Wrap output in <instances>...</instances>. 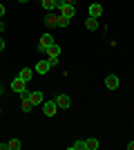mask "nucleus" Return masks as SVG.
Instances as JSON below:
<instances>
[{"label":"nucleus","instance_id":"obj_11","mask_svg":"<svg viewBox=\"0 0 134 150\" xmlns=\"http://www.w3.org/2000/svg\"><path fill=\"white\" fill-rule=\"evenodd\" d=\"M56 25H58V16L47 11V16H45V27H56Z\"/></svg>","mask_w":134,"mask_h":150},{"label":"nucleus","instance_id":"obj_24","mask_svg":"<svg viewBox=\"0 0 134 150\" xmlns=\"http://www.w3.org/2000/svg\"><path fill=\"white\" fill-rule=\"evenodd\" d=\"M0 150H9V146H7V144H0Z\"/></svg>","mask_w":134,"mask_h":150},{"label":"nucleus","instance_id":"obj_19","mask_svg":"<svg viewBox=\"0 0 134 150\" xmlns=\"http://www.w3.org/2000/svg\"><path fill=\"white\" fill-rule=\"evenodd\" d=\"M69 20H72V18H67V16H63V13H60V16H58V25H56V27H60V29H65V27L69 25Z\"/></svg>","mask_w":134,"mask_h":150},{"label":"nucleus","instance_id":"obj_2","mask_svg":"<svg viewBox=\"0 0 134 150\" xmlns=\"http://www.w3.org/2000/svg\"><path fill=\"white\" fill-rule=\"evenodd\" d=\"M51 45H54V36H51V34H43V36H40V40H38V52H47V47H51Z\"/></svg>","mask_w":134,"mask_h":150},{"label":"nucleus","instance_id":"obj_8","mask_svg":"<svg viewBox=\"0 0 134 150\" xmlns=\"http://www.w3.org/2000/svg\"><path fill=\"white\" fill-rule=\"evenodd\" d=\"M49 61H38L36 63V67H34V72H38V74H47L49 72Z\"/></svg>","mask_w":134,"mask_h":150},{"label":"nucleus","instance_id":"obj_25","mask_svg":"<svg viewBox=\"0 0 134 150\" xmlns=\"http://www.w3.org/2000/svg\"><path fill=\"white\" fill-rule=\"evenodd\" d=\"M5 50V40H2V38H0V52Z\"/></svg>","mask_w":134,"mask_h":150},{"label":"nucleus","instance_id":"obj_30","mask_svg":"<svg viewBox=\"0 0 134 150\" xmlns=\"http://www.w3.org/2000/svg\"><path fill=\"white\" fill-rule=\"evenodd\" d=\"M0 112H2V110H0Z\"/></svg>","mask_w":134,"mask_h":150},{"label":"nucleus","instance_id":"obj_14","mask_svg":"<svg viewBox=\"0 0 134 150\" xmlns=\"http://www.w3.org/2000/svg\"><path fill=\"white\" fill-rule=\"evenodd\" d=\"M85 27H87V31H96V29H98V20L89 16V18L85 20Z\"/></svg>","mask_w":134,"mask_h":150},{"label":"nucleus","instance_id":"obj_22","mask_svg":"<svg viewBox=\"0 0 134 150\" xmlns=\"http://www.w3.org/2000/svg\"><path fill=\"white\" fill-rule=\"evenodd\" d=\"M7 13V9H5V5H0V18H2V16H5Z\"/></svg>","mask_w":134,"mask_h":150},{"label":"nucleus","instance_id":"obj_29","mask_svg":"<svg viewBox=\"0 0 134 150\" xmlns=\"http://www.w3.org/2000/svg\"><path fill=\"white\" fill-rule=\"evenodd\" d=\"M2 92H5V90H2V88H0V94H2Z\"/></svg>","mask_w":134,"mask_h":150},{"label":"nucleus","instance_id":"obj_27","mask_svg":"<svg viewBox=\"0 0 134 150\" xmlns=\"http://www.w3.org/2000/svg\"><path fill=\"white\" fill-rule=\"evenodd\" d=\"M65 2H67V5H74V2H76V0H65Z\"/></svg>","mask_w":134,"mask_h":150},{"label":"nucleus","instance_id":"obj_28","mask_svg":"<svg viewBox=\"0 0 134 150\" xmlns=\"http://www.w3.org/2000/svg\"><path fill=\"white\" fill-rule=\"evenodd\" d=\"M18 2H29V0H18Z\"/></svg>","mask_w":134,"mask_h":150},{"label":"nucleus","instance_id":"obj_6","mask_svg":"<svg viewBox=\"0 0 134 150\" xmlns=\"http://www.w3.org/2000/svg\"><path fill=\"white\" fill-rule=\"evenodd\" d=\"M87 11H89V16H92V18H101V16H103V7L98 5V2H92Z\"/></svg>","mask_w":134,"mask_h":150},{"label":"nucleus","instance_id":"obj_3","mask_svg":"<svg viewBox=\"0 0 134 150\" xmlns=\"http://www.w3.org/2000/svg\"><path fill=\"white\" fill-rule=\"evenodd\" d=\"M43 114L45 117H54V114L58 112V105H56V101H43Z\"/></svg>","mask_w":134,"mask_h":150},{"label":"nucleus","instance_id":"obj_12","mask_svg":"<svg viewBox=\"0 0 134 150\" xmlns=\"http://www.w3.org/2000/svg\"><path fill=\"white\" fill-rule=\"evenodd\" d=\"M32 74H34V69H32V67H22V69L18 72V76L22 79V81H27V83L32 81Z\"/></svg>","mask_w":134,"mask_h":150},{"label":"nucleus","instance_id":"obj_20","mask_svg":"<svg viewBox=\"0 0 134 150\" xmlns=\"http://www.w3.org/2000/svg\"><path fill=\"white\" fill-rule=\"evenodd\" d=\"M49 61V67H58V58H47Z\"/></svg>","mask_w":134,"mask_h":150},{"label":"nucleus","instance_id":"obj_9","mask_svg":"<svg viewBox=\"0 0 134 150\" xmlns=\"http://www.w3.org/2000/svg\"><path fill=\"white\" fill-rule=\"evenodd\" d=\"M32 108H34V103H32V99H29V94H22V103H20V110H22V112H32Z\"/></svg>","mask_w":134,"mask_h":150},{"label":"nucleus","instance_id":"obj_13","mask_svg":"<svg viewBox=\"0 0 134 150\" xmlns=\"http://www.w3.org/2000/svg\"><path fill=\"white\" fill-rule=\"evenodd\" d=\"M45 54H47L49 58H58V56H60V47H58V45L54 43L51 47H47V52H45Z\"/></svg>","mask_w":134,"mask_h":150},{"label":"nucleus","instance_id":"obj_23","mask_svg":"<svg viewBox=\"0 0 134 150\" xmlns=\"http://www.w3.org/2000/svg\"><path fill=\"white\" fill-rule=\"evenodd\" d=\"M2 29H5V25H2V18H0V38H2Z\"/></svg>","mask_w":134,"mask_h":150},{"label":"nucleus","instance_id":"obj_18","mask_svg":"<svg viewBox=\"0 0 134 150\" xmlns=\"http://www.w3.org/2000/svg\"><path fill=\"white\" fill-rule=\"evenodd\" d=\"M40 2H43V9H45V11L56 9V0H40Z\"/></svg>","mask_w":134,"mask_h":150},{"label":"nucleus","instance_id":"obj_26","mask_svg":"<svg viewBox=\"0 0 134 150\" xmlns=\"http://www.w3.org/2000/svg\"><path fill=\"white\" fill-rule=\"evenodd\" d=\"M128 150H134V141H130V144H128Z\"/></svg>","mask_w":134,"mask_h":150},{"label":"nucleus","instance_id":"obj_17","mask_svg":"<svg viewBox=\"0 0 134 150\" xmlns=\"http://www.w3.org/2000/svg\"><path fill=\"white\" fill-rule=\"evenodd\" d=\"M7 146H9V150H20L22 148V141L20 139H11V141H7Z\"/></svg>","mask_w":134,"mask_h":150},{"label":"nucleus","instance_id":"obj_16","mask_svg":"<svg viewBox=\"0 0 134 150\" xmlns=\"http://www.w3.org/2000/svg\"><path fill=\"white\" fill-rule=\"evenodd\" d=\"M85 144H87V150H98V139H94V137H89V139H85Z\"/></svg>","mask_w":134,"mask_h":150},{"label":"nucleus","instance_id":"obj_10","mask_svg":"<svg viewBox=\"0 0 134 150\" xmlns=\"http://www.w3.org/2000/svg\"><path fill=\"white\" fill-rule=\"evenodd\" d=\"M60 13H63V16H67V18H74V16H76V7H74V5H67V2H65V7L60 9Z\"/></svg>","mask_w":134,"mask_h":150},{"label":"nucleus","instance_id":"obj_15","mask_svg":"<svg viewBox=\"0 0 134 150\" xmlns=\"http://www.w3.org/2000/svg\"><path fill=\"white\" fill-rule=\"evenodd\" d=\"M69 150H87V144H85V139H78L74 144L69 146Z\"/></svg>","mask_w":134,"mask_h":150},{"label":"nucleus","instance_id":"obj_5","mask_svg":"<svg viewBox=\"0 0 134 150\" xmlns=\"http://www.w3.org/2000/svg\"><path fill=\"white\" fill-rule=\"evenodd\" d=\"M54 101H56V105L60 108V110H67V108L72 105V99L67 96V94H58V96H56Z\"/></svg>","mask_w":134,"mask_h":150},{"label":"nucleus","instance_id":"obj_7","mask_svg":"<svg viewBox=\"0 0 134 150\" xmlns=\"http://www.w3.org/2000/svg\"><path fill=\"white\" fill-rule=\"evenodd\" d=\"M29 99H32L34 105H43L45 96H43V92H40V90H34V92H29Z\"/></svg>","mask_w":134,"mask_h":150},{"label":"nucleus","instance_id":"obj_1","mask_svg":"<svg viewBox=\"0 0 134 150\" xmlns=\"http://www.w3.org/2000/svg\"><path fill=\"white\" fill-rule=\"evenodd\" d=\"M11 90L16 94H20V96H22V94H29V90H27V81H22L20 76H16V79L11 81Z\"/></svg>","mask_w":134,"mask_h":150},{"label":"nucleus","instance_id":"obj_4","mask_svg":"<svg viewBox=\"0 0 134 150\" xmlns=\"http://www.w3.org/2000/svg\"><path fill=\"white\" fill-rule=\"evenodd\" d=\"M119 85H121V81H119L116 74H107L105 76V88L107 90H119Z\"/></svg>","mask_w":134,"mask_h":150},{"label":"nucleus","instance_id":"obj_21","mask_svg":"<svg viewBox=\"0 0 134 150\" xmlns=\"http://www.w3.org/2000/svg\"><path fill=\"white\" fill-rule=\"evenodd\" d=\"M65 7V0H56V9H63Z\"/></svg>","mask_w":134,"mask_h":150}]
</instances>
